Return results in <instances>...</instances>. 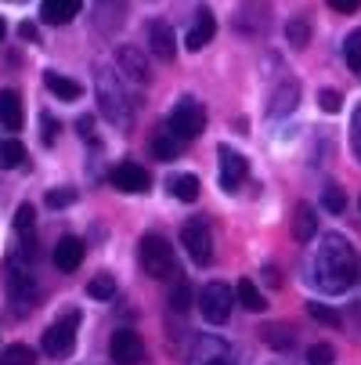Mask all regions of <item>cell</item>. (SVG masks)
Segmentation results:
<instances>
[{
	"mask_svg": "<svg viewBox=\"0 0 361 365\" xmlns=\"http://www.w3.org/2000/svg\"><path fill=\"white\" fill-rule=\"evenodd\" d=\"M315 232H318L315 210H311L307 202H296V210H293V235H296V242H311Z\"/></svg>",
	"mask_w": 361,
	"mask_h": 365,
	"instance_id": "d6986e66",
	"label": "cell"
},
{
	"mask_svg": "<svg viewBox=\"0 0 361 365\" xmlns=\"http://www.w3.org/2000/svg\"><path fill=\"white\" fill-rule=\"evenodd\" d=\"M4 289H8V297H11L19 315H26V311L33 307V300H36V279H33V268H29V260L22 253H11L4 260Z\"/></svg>",
	"mask_w": 361,
	"mask_h": 365,
	"instance_id": "7a4b0ae2",
	"label": "cell"
},
{
	"mask_svg": "<svg viewBox=\"0 0 361 365\" xmlns=\"http://www.w3.org/2000/svg\"><path fill=\"white\" fill-rule=\"evenodd\" d=\"M19 36H22V40H40V33H36L33 22H22V26H19Z\"/></svg>",
	"mask_w": 361,
	"mask_h": 365,
	"instance_id": "b9f144b4",
	"label": "cell"
},
{
	"mask_svg": "<svg viewBox=\"0 0 361 365\" xmlns=\"http://www.w3.org/2000/svg\"><path fill=\"white\" fill-rule=\"evenodd\" d=\"M109 354L116 365H141L145 361V340L134 329H116L109 340Z\"/></svg>",
	"mask_w": 361,
	"mask_h": 365,
	"instance_id": "9c48e42d",
	"label": "cell"
},
{
	"mask_svg": "<svg viewBox=\"0 0 361 365\" xmlns=\"http://www.w3.org/2000/svg\"><path fill=\"white\" fill-rule=\"evenodd\" d=\"M177 152H181V138L167 127L163 134H156L152 138V160H159V163H170V160H177Z\"/></svg>",
	"mask_w": 361,
	"mask_h": 365,
	"instance_id": "ffe728a7",
	"label": "cell"
},
{
	"mask_svg": "<svg viewBox=\"0 0 361 365\" xmlns=\"http://www.w3.org/2000/svg\"><path fill=\"white\" fill-rule=\"evenodd\" d=\"M325 4H329L333 11H340V15H354V11L361 8V0H325Z\"/></svg>",
	"mask_w": 361,
	"mask_h": 365,
	"instance_id": "ab89813d",
	"label": "cell"
},
{
	"mask_svg": "<svg viewBox=\"0 0 361 365\" xmlns=\"http://www.w3.org/2000/svg\"><path fill=\"white\" fill-rule=\"evenodd\" d=\"M109 181H113V188H116V192L137 195V192H145V188H148V170H145L141 163H120V167L109 174Z\"/></svg>",
	"mask_w": 361,
	"mask_h": 365,
	"instance_id": "7c38bea8",
	"label": "cell"
},
{
	"mask_svg": "<svg viewBox=\"0 0 361 365\" xmlns=\"http://www.w3.org/2000/svg\"><path fill=\"white\" fill-rule=\"evenodd\" d=\"M0 123L8 130H22V98L19 91H0Z\"/></svg>",
	"mask_w": 361,
	"mask_h": 365,
	"instance_id": "ac0fdd59",
	"label": "cell"
},
{
	"mask_svg": "<svg viewBox=\"0 0 361 365\" xmlns=\"http://www.w3.org/2000/svg\"><path fill=\"white\" fill-rule=\"evenodd\" d=\"M33 225H36V210L29 202H22L19 210H15V232L26 239V242H33Z\"/></svg>",
	"mask_w": 361,
	"mask_h": 365,
	"instance_id": "f546056e",
	"label": "cell"
},
{
	"mask_svg": "<svg viewBox=\"0 0 361 365\" xmlns=\"http://www.w3.org/2000/svg\"><path fill=\"white\" fill-rule=\"evenodd\" d=\"M76 127H80V138H83V141H90V138H94V130H90V127H94V120H90V116H80V123H76Z\"/></svg>",
	"mask_w": 361,
	"mask_h": 365,
	"instance_id": "60d3db41",
	"label": "cell"
},
{
	"mask_svg": "<svg viewBox=\"0 0 361 365\" xmlns=\"http://www.w3.org/2000/svg\"><path fill=\"white\" fill-rule=\"evenodd\" d=\"M116 66H120V76H123V80H130V83H137V87L148 83V62H145L141 51L120 47V51H116Z\"/></svg>",
	"mask_w": 361,
	"mask_h": 365,
	"instance_id": "4fadbf2b",
	"label": "cell"
},
{
	"mask_svg": "<svg viewBox=\"0 0 361 365\" xmlns=\"http://www.w3.org/2000/svg\"><path fill=\"white\" fill-rule=\"evenodd\" d=\"M354 275H357L354 246L340 232H329L325 242H322V250H318V260H315V282L325 293H343V289H350Z\"/></svg>",
	"mask_w": 361,
	"mask_h": 365,
	"instance_id": "6da1fadb",
	"label": "cell"
},
{
	"mask_svg": "<svg viewBox=\"0 0 361 365\" xmlns=\"http://www.w3.org/2000/svg\"><path fill=\"white\" fill-rule=\"evenodd\" d=\"M322 202H325L329 214H343V210H347V195H343L340 185H329V188L322 192Z\"/></svg>",
	"mask_w": 361,
	"mask_h": 365,
	"instance_id": "d6a6232c",
	"label": "cell"
},
{
	"mask_svg": "<svg viewBox=\"0 0 361 365\" xmlns=\"http://www.w3.org/2000/svg\"><path fill=\"white\" fill-rule=\"evenodd\" d=\"M181 246L188 250V257L195 260L199 268H206V264L214 260V235H210V225H206L202 217L184 221V228H181Z\"/></svg>",
	"mask_w": 361,
	"mask_h": 365,
	"instance_id": "52a82bcc",
	"label": "cell"
},
{
	"mask_svg": "<svg viewBox=\"0 0 361 365\" xmlns=\"http://www.w3.org/2000/svg\"><path fill=\"white\" fill-rule=\"evenodd\" d=\"M22 160H26V145L22 141H0V167L4 170H15V167H22Z\"/></svg>",
	"mask_w": 361,
	"mask_h": 365,
	"instance_id": "cb8c5ba5",
	"label": "cell"
},
{
	"mask_svg": "<svg viewBox=\"0 0 361 365\" xmlns=\"http://www.w3.org/2000/svg\"><path fill=\"white\" fill-rule=\"evenodd\" d=\"M170 192H174V199H181V202H195V199H199V178H195V174H174V178H170Z\"/></svg>",
	"mask_w": 361,
	"mask_h": 365,
	"instance_id": "603a6c76",
	"label": "cell"
},
{
	"mask_svg": "<svg viewBox=\"0 0 361 365\" xmlns=\"http://www.w3.org/2000/svg\"><path fill=\"white\" fill-rule=\"evenodd\" d=\"M137 260H141V272H145L148 279H159V282L177 272V253H174V246H170L163 235H152V232L141 239Z\"/></svg>",
	"mask_w": 361,
	"mask_h": 365,
	"instance_id": "277c9868",
	"label": "cell"
},
{
	"mask_svg": "<svg viewBox=\"0 0 361 365\" xmlns=\"http://www.w3.org/2000/svg\"><path fill=\"white\" fill-rule=\"evenodd\" d=\"M343 62L354 76H361V33H350L343 40Z\"/></svg>",
	"mask_w": 361,
	"mask_h": 365,
	"instance_id": "f1b7e54d",
	"label": "cell"
},
{
	"mask_svg": "<svg viewBox=\"0 0 361 365\" xmlns=\"http://www.w3.org/2000/svg\"><path fill=\"white\" fill-rule=\"evenodd\" d=\"M40 123H43V145H55V138H58V120L55 116H40Z\"/></svg>",
	"mask_w": 361,
	"mask_h": 365,
	"instance_id": "74e56055",
	"label": "cell"
},
{
	"mask_svg": "<svg viewBox=\"0 0 361 365\" xmlns=\"http://www.w3.org/2000/svg\"><path fill=\"white\" fill-rule=\"evenodd\" d=\"M217 155H221V185H224L228 192H235V188L246 181V174H249L246 155H242V152H235L231 145H221V148H217Z\"/></svg>",
	"mask_w": 361,
	"mask_h": 365,
	"instance_id": "30bf717a",
	"label": "cell"
},
{
	"mask_svg": "<svg viewBox=\"0 0 361 365\" xmlns=\"http://www.w3.org/2000/svg\"><path fill=\"white\" fill-rule=\"evenodd\" d=\"M76 326H80V315L73 311V315H66L62 322H55L47 333H43V354L51 358H66L76 344Z\"/></svg>",
	"mask_w": 361,
	"mask_h": 365,
	"instance_id": "ba28073f",
	"label": "cell"
},
{
	"mask_svg": "<svg viewBox=\"0 0 361 365\" xmlns=\"http://www.w3.org/2000/svg\"><path fill=\"white\" fill-rule=\"evenodd\" d=\"M261 336H264V344H271L278 351H289L296 344V333H289V326H264Z\"/></svg>",
	"mask_w": 361,
	"mask_h": 365,
	"instance_id": "484cf974",
	"label": "cell"
},
{
	"mask_svg": "<svg viewBox=\"0 0 361 365\" xmlns=\"http://www.w3.org/2000/svg\"><path fill=\"white\" fill-rule=\"evenodd\" d=\"M0 365H36V351L29 344H11L0 354Z\"/></svg>",
	"mask_w": 361,
	"mask_h": 365,
	"instance_id": "d4e9b609",
	"label": "cell"
},
{
	"mask_svg": "<svg viewBox=\"0 0 361 365\" xmlns=\"http://www.w3.org/2000/svg\"><path fill=\"white\" fill-rule=\"evenodd\" d=\"M4 33H8V26H4V19H0V40H4Z\"/></svg>",
	"mask_w": 361,
	"mask_h": 365,
	"instance_id": "7bdbcfd3",
	"label": "cell"
},
{
	"mask_svg": "<svg viewBox=\"0 0 361 365\" xmlns=\"http://www.w3.org/2000/svg\"><path fill=\"white\" fill-rule=\"evenodd\" d=\"M307 315H311L315 322H322V326H333V329H340V326H343L340 311H336V307H329V304H318V300L307 304Z\"/></svg>",
	"mask_w": 361,
	"mask_h": 365,
	"instance_id": "4316f807",
	"label": "cell"
},
{
	"mask_svg": "<svg viewBox=\"0 0 361 365\" xmlns=\"http://www.w3.org/2000/svg\"><path fill=\"white\" fill-rule=\"evenodd\" d=\"M336 361V351L329 344H311V351H307V365H333Z\"/></svg>",
	"mask_w": 361,
	"mask_h": 365,
	"instance_id": "836d02e7",
	"label": "cell"
},
{
	"mask_svg": "<svg viewBox=\"0 0 361 365\" xmlns=\"http://www.w3.org/2000/svg\"><path fill=\"white\" fill-rule=\"evenodd\" d=\"M98 101H101V113H105L109 123L116 127H130V106H127V94H123V76L101 66L98 69Z\"/></svg>",
	"mask_w": 361,
	"mask_h": 365,
	"instance_id": "3957f363",
	"label": "cell"
},
{
	"mask_svg": "<svg viewBox=\"0 0 361 365\" xmlns=\"http://www.w3.org/2000/svg\"><path fill=\"white\" fill-rule=\"evenodd\" d=\"M83 8V0H43L40 4V19L47 26H69Z\"/></svg>",
	"mask_w": 361,
	"mask_h": 365,
	"instance_id": "2e32d148",
	"label": "cell"
},
{
	"mask_svg": "<svg viewBox=\"0 0 361 365\" xmlns=\"http://www.w3.org/2000/svg\"><path fill=\"white\" fill-rule=\"evenodd\" d=\"M192 365H239V361H235V354H231V347L224 340L202 336L195 344V351H192Z\"/></svg>",
	"mask_w": 361,
	"mask_h": 365,
	"instance_id": "8fae6325",
	"label": "cell"
},
{
	"mask_svg": "<svg viewBox=\"0 0 361 365\" xmlns=\"http://www.w3.org/2000/svg\"><path fill=\"white\" fill-rule=\"evenodd\" d=\"M148 47L159 62H174L177 58V36L167 22H152L148 26Z\"/></svg>",
	"mask_w": 361,
	"mask_h": 365,
	"instance_id": "5bb4252c",
	"label": "cell"
},
{
	"mask_svg": "<svg viewBox=\"0 0 361 365\" xmlns=\"http://www.w3.org/2000/svg\"><path fill=\"white\" fill-rule=\"evenodd\" d=\"M214 33H217L214 11H210V8H199V15H195V22H192V29H188V36H184V47H188V51H202L206 43L214 40Z\"/></svg>",
	"mask_w": 361,
	"mask_h": 365,
	"instance_id": "9a60e30c",
	"label": "cell"
},
{
	"mask_svg": "<svg viewBox=\"0 0 361 365\" xmlns=\"http://www.w3.org/2000/svg\"><path fill=\"white\" fill-rule=\"evenodd\" d=\"M231 304H235V293L224 282H206L199 293V311L210 326H224L231 319Z\"/></svg>",
	"mask_w": 361,
	"mask_h": 365,
	"instance_id": "5b68a950",
	"label": "cell"
},
{
	"mask_svg": "<svg viewBox=\"0 0 361 365\" xmlns=\"http://www.w3.org/2000/svg\"><path fill=\"white\" fill-rule=\"evenodd\" d=\"M43 83H47V91H51V94L62 98V101H76V98L83 94V87H80L76 80L62 76V73H43Z\"/></svg>",
	"mask_w": 361,
	"mask_h": 365,
	"instance_id": "44dd1931",
	"label": "cell"
},
{
	"mask_svg": "<svg viewBox=\"0 0 361 365\" xmlns=\"http://www.w3.org/2000/svg\"><path fill=\"white\" fill-rule=\"evenodd\" d=\"M296 94H300V91H296V83H286V87H278V91L271 94V101H275V106H271V113H275V116L289 113V109H293V101H296Z\"/></svg>",
	"mask_w": 361,
	"mask_h": 365,
	"instance_id": "1f68e13d",
	"label": "cell"
},
{
	"mask_svg": "<svg viewBox=\"0 0 361 365\" xmlns=\"http://www.w3.org/2000/svg\"><path fill=\"white\" fill-rule=\"evenodd\" d=\"M87 293H90L94 300H113V297H116V279H113V275H94V279L87 282Z\"/></svg>",
	"mask_w": 361,
	"mask_h": 365,
	"instance_id": "4dcf8cb0",
	"label": "cell"
},
{
	"mask_svg": "<svg viewBox=\"0 0 361 365\" xmlns=\"http://www.w3.org/2000/svg\"><path fill=\"white\" fill-rule=\"evenodd\" d=\"M83 264V242L76 235H62L55 246V268L58 272H76Z\"/></svg>",
	"mask_w": 361,
	"mask_h": 365,
	"instance_id": "e0dca14e",
	"label": "cell"
},
{
	"mask_svg": "<svg viewBox=\"0 0 361 365\" xmlns=\"http://www.w3.org/2000/svg\"><path fill=\"white\" fill-rule=\"evenodd\" d=\"M170 130L181 138V141H195L202 130H206V109H202V101L195 98H181L174 113H170Z\"/></svg>",
	"mask_w": 361,
	"mask_h": 365,
	"instance_id": "8992f818",
	"label": "cell"
},
{
	"mask_svg": "<svg viewBox=\"0 0 361 365\" xmlns=\"http://www.w3.org/2000/svg\"><path fill=\"white\" fill-rule=\"evenodd\" d=\"M76 199V192L73 188H58V192H47V206H55V210H58V206H69Z\"/></svg>",
	"mask_w": 361,
	"mask_h": 365,
	"instance_id": "8d00e7d4",
	"label": "cell"
},
{
	"mask_svg": "<svg viewBox=\"0 0 361 365\" xmlns=\"http://www.w3.org/2000/svg\"><path fill=\"white\" fill-rule=\"evenodd\" d=\"M235 293H239V304H242L246 311H264V307H268V297L253 286V279H239V289H235Z\"/></svg>",
	"mask_w": 361,
	"mask_h": 365,
	"instance_id": "7402d4cb",
	"label": "cell"
},
{
	"mask_svg": "<svg viewBox=\"0 0 361 365\" xmlns=\"http://www.w3.org/2000/svg\"><path fill=\"white\" fill-rule=\"evenodd\" d=\"M350 145H354L357 160H361V109H354V120H350Z\"/></svg>",
	"mask_w": 361,
	"mask_h": 365,
	"instance_id": "f35d334b",
	"label": "cell"
},
{
	"mask_svg": "<svg viewBox=\"0 0 361 365\" xmlns=\"http://www.w3.org/2000/svg\"><path fill=\"white\" fill-rule=\"evenodd\" d=\"M170 307H174V311H188V307H192V286H188L184 279L174 286V293H170Z\"/></svg>",
	"mask_w": 361,
	"mask_h": 365,
	"instance_id": "e575fe53",
	"label": "cell"
},
{
	"mask_svg": "<svg viewBox=\"0 0 361 365\" xmlns=\"http://www.w3.org/2000/svg\"><path fill=\"white\" fill-rule=\"evenodd\" d=\"M286 36H289V43H293V47H307V43H311V19L296 15V19L286 26Z\"/></svg>",
	"mask_w": 361,
	"mask_h": 365,
	"instance_id": "83f0119b",
	"label": "cell"
},
{
	"mask_svg": "<svg viewBox=\"0 0 361 365\" xmlns=\"http://www.w3.org/2000/svg\"><path fill=\"white\" fill-rule=\"evenodd\" d=\"M318 106H322V113H340L343 109V98H340V91H333V87L325 91L322 87L318 91Z\"/></svg>",
	"mask_w": 361,
	"mask_h": 365,
	"instance_id": "d590c367",
	"label": "cell"
}]
</instances>
